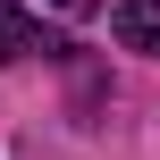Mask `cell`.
I'll return each mask as SVG.
<instances>
[{"mask_svg": "<svg viewBox=\"0 0 160 160\" xmlns=\"http://www.w3.org/2000/svg\"><path fill=\"white\" fill-rule=\"evenodd\" d=\"M25 51H51V42H42V25H34L17 0H0V68H8V59H25Z\"/></svg>", "mask_w": 160, "mask_h": 160, "instance_id": "7a4b0ae2", "label": "cell"}, {"mask_svg": "<svg viewBox=\"0 0 160 160\" xmlns=\"http://www.w3.org/2000/svg\"><path fill=\"white\" fill-rule=\"evenodd\" d=\"M110 25H118V42H127V51H152V59H160V0H118V17H110Z\"/></svg>", "mask_w": 160, "mask_h": 160, "instance_id": "6da1fadb", "label": "cell"}, {"mask_svg": "<svg viewBox=\"0 0 160 160\" xmlns=\"http://www.w3.org/2000/svg\"><path fill=\"white\" fill-rule=\"evenodd\" d=\"M51 8H68V17H84V8H93V0H51Z\"/></svg>", "mask_w": 160, "mask_h": 160, "instance_id": "3957f363", "label": "cell"}]
</instances>
